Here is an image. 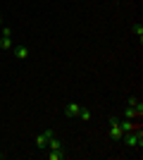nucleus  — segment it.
<instances>
[{"mask_svg":"<svg viewBox=\"0 0 143 160\" xmlns=\"http://www.w3.org/2000/svg\"><path fill=\"white\" fill-rule=\"evenodd\" d=\"M53 129H45V132H43V134H38V136H36V146H38V148H41V151H43V148H48V141H50V136H53Z\"/></svg>","mask_w":143,"mask_h":160,"instance_id":"7ed1b4c3","label":"nucleus"},{"mask_svg":"<svg viewBox=\"0 0 143 160\" xmlns=\"http://www.w3.org/2000/svg\"><path fill=\"white\" fill-rule=\"evenodd\" d=\"M48 148H62V143H60L57 139H55V134L50 136V141H48Z\"/></svg>","mask_w":143,"mask_h":160,"instance_id":"9b49d317","label":"nucleus"},{"mask_svg":"<svg viewBox=\"0 0 143 160\" xmlns=\"http://www.w3.org/2000/svg\"><path fill=\"white\" fill-rule=\"evenodd\" d=\"M122 141H124V143H126L129 148H138V151H141V146H143V134H141V129H131V132H124Z\"/></svg>","mask_w":143,"mask_h":160,"instance_id":"f257e3e1","label":"nucleus"},{"mask_svg":"<svg viewBox=\"0 0 143 160\" xmlns=\"http://www.w3.org/2000/svg\"><path fill=\"white\" fill-rule=\"evenodd\" d=\"M76 117H81L83 122H88L91 117H93V115H91V110H88V108H81V110H79V115H76Z\"/></svg>","mask_w":143,"mask_h":160,"instance_id":"9d476101","label":"nucleus"},{"mask_svg":"<svg viewBox=\"0 0 143 160\" xmlns=\"http://www.w3.org/2000/svg\"><path fill=\"white\" fill-rule=\"evenodd\" d=\"M0 48H2V50H10V48H12V38H10V36H2V38H0Z\"/></svg>","mask_w":143,"mask_h":160,"instance_id":"1a4fd4ad","label":"nucleus"},{"mask_svg":"<svg viewBox=\"0 0 143 160\" xmlns=\"http://www.w3.org/2000/svg\"><path fill=\"white\" fill-rule=\"evenodd\" d=\"M129 105H131V108H143V103H141L138 98H134V96H131V98H129Z\"/></svg>","mask_w":143,"mask_h":160,"instance_id":"f8f14e48","label":"nucleus"},{"mask_svg":"<svg viewBox=\"0 0 143 160\" xmlns=\"http://www.w3.org/2000/svg\"><path fill=\"white\" fill-rule=\"evenodd\" d=\"M131 29H134V33L138 36V43H141V41H143V24H141V22H136Z\"/></svg>","mask_w":143,"mask_h":160,"instance_id":"6e6552de","label":"nucleus"},{"mask_svg":"<svg viewBox=\"0 0 143 160\" xmlns=\"http://www.w3.org/2000/svg\"><path fill=\"white\" fill-rule=\"evenodd\" d=\"M79 110H81V105H79V103H67L64 115H67V117H76V115H79Z\"/></svg>","mask_w":143,"mask_h":160,"instance_id":"39448f33","label":"nucleus"},{"mask_svg":"<svg viewBox=\"0 0 143 160\" xmlns=\"http://www.w3.org/2000/svg\"><path fill=\"white\" fill-rule=\"evenodd\" d=\"M119 127H122V132H131V129H141L138 124H134L131 120H124V122H119Z\"/></svg>","mask_w":143,"mask_h":160,"instance_id":"0eeeda50","label":"nucleus"},{"mask_svg":"<svg viewBox=\"0 0 143 160\" xmlns=\"http://www.w3.org/2000/svg\"><path fill=\"white\" fill-rule=\"evenodd\" d=\"M143 115V108H126V110H124V117H126V120H136V117H141Z\"/></svg>","mask_w":143,"mask_h":160,"instance_id":"20e7f679","label":"nucleus"},{"mask_svg":"<svg viewBox=\"0 0 143 160\" xmlns=\"http://www.w3.org/2000/svg\"><path fill=\"white\" fill-rule=\"evenodd\" d=\"M107 122H110V139H112V141H119V139L124 136L122 127H119V120H117L115 115H110V117H107Z\"/></svg>","mask_w":143,"mask_h":160,"instance_id":"f03ea898","label":"nucleus"},{"mask_svg":"<svg viewBox=\"0 0 143 160\" xmlns=\"http://www.w3.org/2000/svg\"><path fill=\"white\" fill-rule=\"evenodd\" d=\"M0 24H2V14H0Z\"/></svg>","mask_w":143,"mask_h":160,"instance_id":"ddd939ff","label":"nucleus"},{"mask_svg":"<svg viewBox=\"0 0 143 160\" xmlns=\"http://www.w3.org/2000/svg\"><path fill=\"white\" fill-rule=\"evenodd\" d=\"M29 55H31V53H29L26 46H17V48H14V58H17V60H26Z\"/></svg>","mask_w":143,"mask_h":160,"instance_id":"423d86ee","label":"nucleus"}]
</instances>
